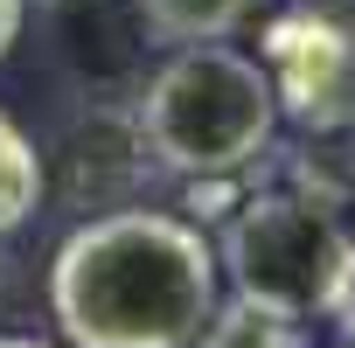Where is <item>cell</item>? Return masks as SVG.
Returning a JSON list of instances; mask_svg holds the SVG:
<instances>
[{"label": "cell", "mask_w": 355, "mask_h": 348, "mask_svg": "<svg viewBox=\"0 0 355 348\" xmlns=\"http://www.w3.org/2000/svg\"><path fill=\"white\" fill-rule=\"evenodd\" d=\"M216 299V244L174 209H105L49 258V320L63 348H189Z\"/></svg>", "instance_id": "cell-1"}, {"label": "cell", "mask_w": 355, "mask_h": 348, "mask_svg": "<svg viewBox=\"0 0 355 348\" xmlns=\"http://www.w3.org/2000/svg\"><path fill=\"white\" fill-rule=\"evenodd\" d=\"M139 153L160 174L182 182H209V174H251L272 153L279 105L265 84V63L230 49V42H189L174 49L132 112Z\"/></svg>", "instance_id": "cell-2"}, {"label": "cell", "mask_w": 355, "mask_h": 348, "mask_svg": "<svg viewBox=\"0 0 355 348\" xmlns=\"http://www.w3.org/2000/svg\"><path fill=\"white\" fill-rule=\"evenodd\" d=\"M355 265V230L334 202L306 189H258L223 216L216 272L237 299L279 306L293 320H334Z\"/></svg>", "instance_id": "cell-3"}, {"label": "cell", "mask_w": 355, "mask_h": 348, "mask_svg": "<svg viewBox=\"0 0 355 348\" xmlns=\"http://www.w3.org/2000/svg\"><path fill=\"white\" fill-rule=\"evenodd\" d=\"M258 63H265V84L286 125L313 139L355 132V28L348 21L320 8H293L265 28Z\"/></svg>", "instance_id": "cell-4"}, {"label": "cell", "mask_w": 355, "mask_h": 348, "mask_svg": "<svg viewBox=\"0 0 355 348\" xmlns=\"http://www.w3.org/2000/svg\"><path fill=\"white\" fill-rule=\"evenodd\" d=\"M189 348H313V334H306V320L230 293V299H216V313L202 320V334Z\"/></svg>", "instance_id": "cell-5"}, {"label": "cell", "mask_w": 355, "mask_h": 348, "mask_svg": "<svg viewBox=\"0 0 355 348\" xmlns=\"http://www.w3.org/2000/svg\"><path fill=\"white\" fill-rule=\"evenodd\" d=\"M132 8L160 42L189 49V42H230L258 15V0H132Z\"/></svg>", "instance_id": "cell-6"}, {"label": "cell", "mask_w": 355, "mask_h": 348, "mask_svg": "<svg viewBox=\"0 0 355 348\" xmlns=\"http://www.w3.org/2000/svg\"><path fill=\"white\" fill-rule=\"evenodd\" d=\"M49 195V167L35 153V139L0 112V237H15Z\"/></svg>", "instance_id": "cell-7"}, {"label": "cell", "mask_w": 355, "mask_h": 348, "mask_svg": "<svg viewBox=\"0 0 355 348\" xmlns=\"http://www.w3.org/2000/svg\"><path fill=\"white\" fill-rule=\"evenodd\" d=\"M21 21H28V0H0V63H8V49L21 42Z\"/></svg>", "instance_id": "cell-8"}, {"label": "cell", "mask_w": 355, "mask_h": 348, "mask_svg": "<svg viewBox=\"0 0 355 348\" xmlns=\"http://www.w3.org/2000/svg\"><path fill=\"white\" fill-rule=\"evenodd\" d=\"M334 327H355V265H348V286H341V306H334Z\"/></svg>", "instance_id": "cell-9"}, {"label": "cell", "mask_w": 355, "mask_h": 348, "mask_svg": "<svg viewBox=\"0 0 355 348\" xmlns=\"http://www.w3.org/2000/svg\"><path fill=\"white\" fill-rule=\"evenodd\" d=\"M8 299H15V258L0 251V313H8Z\"/></svg>", "instance_id": "cell-10"}, {"label": "cell", "mask_w": 355, "mask_h": 348, "mask_svg": "<svg viewBox=\"0 0 355 348\" xmlns=\"http://www.w3.org/2000/svg\"><path fill=\"white\" fill-rule=\"evenodd\" d=\"M0 348H56V341H42V334H0Z\"/></svg>", "instance_id": "cell-11"}, {"label": "cell", "mask_w": 355, "mask_h": 348, "mask_svg": "<svg viewBox=\"0 0 355 348\" xmlns=\"http://www.w3.org/2000/svg\"><path fill=\"white\" fill-rule=\"evenodd\" d=\"M334 348H355V327H334Z\"/></svg>", "instance_id": "cell-12"}, {"label": "cell", "mask_w": 355, "mask_h": 348, "mask_svg": "<svg viewBox=\"0 0 355 348\" xmlns=\"http://www.w3.org/2000/svg\"><path fill=\"white\" fill-rule=\"evenodd\" d=\"M348 230H355V223H348Z\"/></svg>", "instance_id": "cell-13"}]
</instances>
